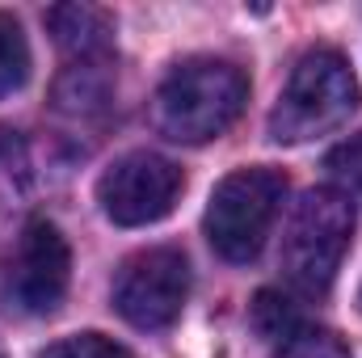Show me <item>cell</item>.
<instances>
[{"instance_id":"obj_1","label":"cell","mask_w":362,"mask_h":358,"mask_svg":"<svg viewBox=\"0 0 362 358\" xmlns=\"http://www.w3.org/2000/svg\"><path fill=\"white\" fill-rule=\"evenodd\" d=\"M249 101V76L228 59H185L152 97V127L173 144H206L223 135Z\"/></svg>"},{"instance_id":"obj_2","label":"cell","mask_w":362,"mask_h":358,"mask_svg":"<svg viewBox=\"0 0 362 358\" xmlns=\"http://www.w3.org/2000/svg\"><path fill=\"white\" fill-rule=\"evenodd\" d=\"M354 228H358V215H354L350 194H341L333 185L308 190L286 224V236H282V270H286L291 287L303 295H316V299L329 295L337 270L350 253Z\"/></svg>"},{"instance_id":"obj_3","label":"cell","mask_w":362,"mask_h":358,"mask_svg":"<svg viewBox=\"0 0 362 358\" xmlns=\"http://www.w3.org/2000/svg\"><path fill=\"white\" fill-rule=\"evenodd\" d=\"M358 105V81L341 51L316 47L308 51L286 89L270 110V139L274 144H308L333 127H341Z\"/></svg>"},{"instance_id":"obj_4","label":"cell","mask_w":362,"mask_h":358,"mask_svg":"<svg viewBox=\"0 0 362 358\" xmlns=\"http://www.w3.org/2000/svg\"><path fill=\"white\" fill-rule=\"evenodd\" d=\"M282 198H286V178L266 165L223 178L215 185V194L206 202V219H202L211 249L236 266L253 262L278 219Z\"/></svg>"},{"instance_id":"obj_5","label":"cell","mask_w":362,"mask_h":358,"mask_svg":"<svg viewBox=\"0 0 362 358\" xmlns=\"http://www.w3.org/2000/svg\"><path fill=\"white\" fill-rule=\"evenodd\" d=\"M189 295V262L181 249H144L114 278V308L135 329H169Z\"/></svg>"},{"instance_id":"obj_6","label":"cell","mask_w":362,"mask_h":358,"mask_svg":"<svg viewBox=\"0 0 362 358\" xmlns=\"http://www.w3.org/2000/svg\"><path fill=\"white\" fill-rule=\"evenodd\" d=\"M181 169L156 152H127L97 181V202L118 228H144L173 211L181 194Z\"/></svg>"},{"instance_id":"obj_7","label":"cell","mask_w":362,"mask_h":358,"mask_svg":"<svg viewBox=\"0 0 362 358\" xmlns=\"http://www.w3.org/2000/svg\"><path fill=\"white\" fill-rule=\"evenodd\" d=\"M68 282H72V253L64 232L47 219H30L8 262V299L30 316H47L64 304Z\"/></svg>"},{"instance_id":"obj_8","label":"cell","mask_w":362,"mask_h":358,"mask_svg":"<svg viewBox=\"0 0 362 358\" xmlns=\"http://www.w3.org/2000/svg\"><path fill=\"white\" fill-rule=\"evenodd\" d=\"M47 30L72 59H110L114 17L97 4H55V8H47Z\"/></svg>"},{"instance_id":"obj_9","label":"cell","mask_w":362,"mask_h":358,"mask_svg":"<svg viewBox=\"0 0 362 358\" xmlns=\"http://www.w3.org/2000/svg\"><path fill=\"white\" fill-rule=\"evenodd\" d=\"M110 89H114V76H110V59H72V68L59 76L55 85V105L64 114H97L105 110L110 101Z\"/></svg>"},{"instance_id":"obj_10","label":"cell","mask_w":362,"mask_h":358,"mask_svg":"<svg viewBox=\"0 0 362 358\" xmlns=\"http://www.w3.org/2000/svg\"><path fill=\"white\" fill-rule=\"evenodd\" d=\"M30 81V47L13 13H0V97L17 93Z\"/></svg>"},{"instance_id":"obj_11","label":"cell","mask_w":362,"mask_h":358,"mask_svg":"<svg viewBox=\"0 0 362 358\" xmlns=\"http://www.w3.org/2000/svg\"><path fill=\"white\" fill-rule=\"evenodd\" d=\"M249 316H253V329L262 333V337H291L295 329H299V312H295V304L282 295V291H257V299H253V308H249Z\"/></svg>"},{"instance_id":"obj_12","label":"cell","mask_w":362,"mask_h":358,"mask_svg":"<svg viewBox=\"0 0 362 358\" xmlns=\"http://www.w3.org/2000/svg\"><path fill=\"white\" fill-rule=\"evenodd\" d=\"M278 358H350V346L329 329H295L282 342Z\"/></svg>"},{"instance_id":"obj_13","label":"cell","mask_w":362,"mask_h":358,"mask_svg":"<svg viewBox=\"0 0 362 358\" xmlns=\"http://www.w3.org/2000/svg\"><path fill=\"white\" fill-rule=\"evenodd\" d=\"M325 169L333 173V181H341L350 194H362V131L354 139L337 144V148L325 156Z\"/></svg>"},{"instance_id":"obj_14","label":"cell","mask_w":362,"mask_h":358,"mask_svg":"<svg viewBox=\"0 0 362 358\" xmlns=\"http://www.w3.org/2000/svg\"><path fill=\"white\" fill-rule=\"evenodd\" d=\"M42 358H131L122 346H114L101 333H81V337H64L55 346H47Z\"/></svg>"},{"instance_id":"obj_15","label":"cell","mask_w":362,"mask_h":358,"mask_svg":"<svg viewBox=\"0 0 362 358\" xmlns=\"http://www.w3.org/2000/svg\"><path fill=\"white\" fill-rule=\"evenodd\" d=\"M358 312H362V291H358Z\"/></svg>"},{"instance_id":"obj_16","label":"cell","mask_w":362,"mask_h":358,"mask_svg":"<svg viewBox=\"0 0 362 358\" xmlns=\"http://www.w3.org/2000/svg\"><path fill=\"white\" fill-rule=\"evenodd\" d=\"M0 358H4V350H0Z\"/></svg>"}]
</instances>
